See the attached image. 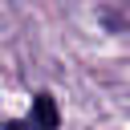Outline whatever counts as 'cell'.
<instances>
[{
  "label": "cell",
  "instance_id": "1",
  "mask_svg": "<svg viewBox=\"0 0 130 130\" xmlns=\"http://www.w3.org/2000/svg\"><path fill=\"white\" fill-rule=\"evenodd\" d=\"M57 106H53V93H37L32 98V110H28V118H16V122H8L4 130H57Z\"/></svg>",
  "mask_w": 130,
  "mask_h": 130
}]
</instances>
